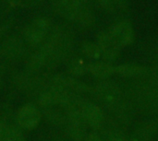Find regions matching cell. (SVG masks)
<instances>
[{
  "label": "cell",
  "mask_w": 158,
  "mask_h": 141,
  "mask_svg": "<svg viewBox=\"0 0 158 141\" xmlns=\"http://www.w3.org/2000/svg\"><path fill=\"white\" fill-rule=\"evenodd\" d=\"M55 8L64 18L83 26H90L94 21L87 0H55Z\"/></svg>",
  "instance_id": "obj_1"
},
{
  "label": "cell",
  "mask_w": 158,
  "mask_h": 141,
  "mask_svg": "<svg viewBox=\"0 0 158 141\" xmlns=\"http://www.w3.org/2000/svg\"><path fill=\"white\" fill-rule=\"evenodd\" d=\"M92 94H94L95 99L102 105L113 112L124 102L120 87L116 82L109 79L101 80L97 83L95 87L93 88Z\"/></svg>",
  "instance_id": "obj_2"
},
{
  "label": "cell",
  "mask_w": 158,
  "mask_h": 141,
  "mask_svg": "<svg viewBox=\"0 0 158 141\" xmlns=\"http://www.w3.org/2000/svg\"><path fill=\"white\" fill-rule=\"evenodd\" d=\"M107 31L121 48L131 45L134 41V30L132 25L127 20L115 22L109 27Z\"/></svg>",
  "instance_id": "obj_3"
},
{
  "label": "cell",
  "mask_w": 158,
  "mask_h": 141,
  "mask_svg": "<svg viewBox=\"0 0 158 141\" xmlns=\"http://www.w3.org/2000/svg\"><path fill=\"white\" fill-rule=\"evenodd\" d=\"M50 27V22L48 18L44 17L37 18L33 19L24 30V37L25 40L32 45L38 44L41 42L45 35L47 34Z\"/></svg>",
  "instance_id": "obj_4"
},
{
  "label": "cell",
  "mask_w": 158,
  "mask_h": 141,
  "mask_svg": "<svg viewBox=\"0 0 158 141\" xmlns=\"http://www.w3.org/2000/svg\"><path fill=\"white\" fill-rule=\"evenodd\" d=\"M96 42L100 47L102 58L104 61L112 64V62L118 59L121 47L113 40L107 30H103L98 33Z\"/></svg>",
  "instance_id": "obj_5"
},
{
  "label": "cell",
  "mask_w": 158,
  "mask_h": 141,
  "mask_svg": "<svg viewBox=\"0 0 158 141\" xmlns=\"http://www.w3.org/2000/svg\"><path fill=\"white\" fill-rule=\"evenodd\" d=\"M82 115L87 126L94 130L100 129L105 122L103 110L95 103L85 101L82 103Z\"/></svg>",
  "instance_id": "obj_6"
},
{
  "label": "cell",
  "mask_w": 158,
  "mask_h": 141,
  "mask_svg": "<svg viewBox=\"0 0 158 141\" xmlns=\"http://www.w3.org/2000/svg\"><path fill=\"white\" fill-rule=\"evenodd\" d=\"M17 120L21 127L32 129L38 126L41 120V114L34 105L27 104L19 111Z\"/></svg>",
  "instance_id": "obj_7"
},
{
  "label": "cell",
  "mask_w": 158,
  "mask_h": 141,
  "mask_svg": "<svg viewBox=\"0 0 158 141\" xmlns=\"http://www.w3.org/2000/svg\"><path fill=\"white\" fill-rule=\"evenodd\" d=\"M150 67L139 64H122L115 67V74L127 79H145Z\"/></svg>",
  "instance_id": "obj_8"
},
{
  "label": "cell",
  "mask_w": 158,
  "mask_h": 141,
  "mask_svg": "<svg viewBox=\"0 0 158 141\" xmlns=\"http://www.w3.org/2000/svg\"><path fill=\"white\" fill-rule=\"evenodd\" d=\"M157 130V124L154 120L142 122L130 137V141H152Z\"/></svg>",
  "instance_id": "obj_9"
},
{
  "label": "cell",
  "mask_w": 158,
  "mask_h": 141,
  "mask_svg": "<svg viewBox=\"0 0 158 141\" xmlns=\"http://www.w3.org/2000/svg\"><path fill=\"white\" fill-rule=\"evenodd\" d=\"M115 67L111 63L106 61H93L88 65V73L100 80L109 79L115 75Z\"/></svg>",
  "instance_id": "obj_10"
},
{
  "label": "cell",
  "mask_w": 158,
  "mask_h": 141,
  "mask_svg": "<svg viewBox=\"0 0 158 141\" xmlns=\"http://www.w3.org/2000/svg\"><path fill=\"white\" fill-rule=\"evenodd\" d=\"M81 51L85 57L92 59L93 61H98L100 58H102V53L96 42H83L81 46Z\"/></svg>",
  "instance_id": "obj_11"
},
{
  "label": "cell",
  "mask_w": 158,
  "mask_h": 141,
  "mask_svg": "<svg viewBox=\"0 0 158 141\" xmlns=\"http://www.w3.org/2000/svg\"><path fill=\"white\" fill-rule=\"evenodd\" d=\"M88 65L89 63H87L84 59L77 57L70 61L68 66V70L74 77H81L88 73Z\"/></svg>",
  "instance_id": "obj_12"
},
{
  "label": "cell",
  "mask_w": 158,
  "mask_h": 141,
  "mask_svg": "<svg viewBox=\"0 0 158 141\" xmlns=\"http://www.w3.org/2000/svg\"><path fill=\"white\" fill-rule=\"evenodd\" d=\"M105 141H130V138L120 129H113L106 135Z\"/></svg>",
  "instance_id": "obj_13"
},
{
  "label": "cell",
  "mask_w": 158,
  "mask_h": 141,
  "mask_svg": "<svg viewBox=\"0 0 158 141\" xmlns=\"http://www.w3.org/2000/svg\"><path fill=\"white\" fill-rule=\"evenodd\" d=\"M19 49H20V44H19V42H17L15 39L14 40H11L9 42H6L5 48L3 49V51L6 53V55H15L17 53L19 52Z\"/></svg>",
  "instance_id": "obj_14"
},
{
  "label": "cell",
  "mask_w": 158,
  "mask_h": 141,
  "mask_svg": "<svg viewBox=\"0 0 158 141\" xmlns=\"http://www.w3.org/2000/svg\"><path fill=\"white\" fill-rule=\"evenodd\" d=\"M145 79H147L146 80L148 82H150L153 86H155L158 89V66L152 67V68L150 67L149 73Z\"/></svg>",
  "instance_id": "obj_15"
},
{
  "label": "cell",
  "mask_w": 158,
  "mask_h": 141,
  "mask_svg": "<svg viewBox=\"0 0 158 141\" xmlns=\"http://www.w3.org/2000/svg\"><path fill=\"white\" fill-rule=\"evenodd\" d=\"M96 2L106 10H112L114 7V0H96Z\"/></svg>",
  "instance_id": "obj_16"
},
{
  "label": "cell",
  "mask_w": 158,
  "mask_h": 141,
  "mask_svg": "<svg viewBox=\"0 0 158 141\" xmlns=\"http://www.w3.org/2000/svg\"><path fill=\"white\" fill-rule=\"evenodd\" d=\"M85 141H105L99 135H97L96 133H91L87 136Z\"/></svg>",
  "instance_id": "obj_17"
},
{
  "label": "cell",
  "mask_w": 158,
  "mask_h": 141,
  "mask_svg": "<svg viewBox=\"0 0 158 141\" xmlns=\"http://www.w3.org/2000/svg\"><path fill=\"white\" fill-rule=\"evenodd\" d=\"M1 135H2V127H0V141H1Z\"/></svg>",
  "instance_id": "obj_18"
},
{
  "label": "cell",
  "mask_w": 158,
  "mask_h": 141,
  "mask_svg": "<svg viewBox=\"0 0 158 141\" xmlns=\"http://www.w3.org/2000/svg\"><path fill=\"white\" fill-rule=\"evenodd\" d=\"M156 92H157V97H158V89H157V91H156Z\"/></svg>",
  "instance_id": "obj_19"
},
{
  "label": "cell",
  "mask_w": 158,
  "mask_h": 141,
  "mask_svg": "<svg viewBox=\"0 0 158 141\" xmlns=\"http://www.w3.org/2000/svg\"><path fill=\"white\" fill-rule=\"evenodd\" d=\"M157 141H158V140H157Z\"/></svg>",
  "instance_id": "obj_20"
}]
</instances>
